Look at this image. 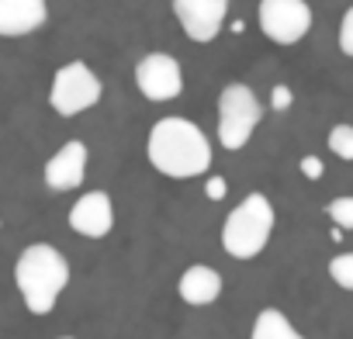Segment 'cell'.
<instances>
[{
  "instance_id": "6",
  "label": "cell",
  "mask_w": 353,
  "mask_h": 339,
  "mask_svg": "<svg viewBox=\"0 0 353 339\" xmlns=\"http://www.w3.org/2000/svg\"><path fill=\"white\" fill-rule=\"evenodd\" d=\"M260 32L277 45H294L312 32V8L305 0H260Z\"/></svg>"
},
{
  "instance_id": "9",
  "label": "cell",
  "mask_w": 353,
  "mask_h": 339,
  "mask_svg": "<svg viewBox=\"0 0 353 339\" xmlns=\"http://www.w3.org/2000/svg\"><path fill=\"white\" fill-rule=\"evenodd\" d=\"M70 229L87 236V239H104L114 229V205L104 191H90L83 194L73 208H70Z\"/></svg>"
},
{
  "instance_id": "14",
  "label": "cell",
  "mask_w": 353,
  "mask_h": 339,
  "mask_svg": "<svg viewBox=\"0 0 353 339\" xmlns=\"http://www.w3.org/2000/svg\"><path fill=\"white\" fill-rule=\"evenodd\" d=\"M329 149L339 156V159H353V128L350 125H336L329 132Z\"/></svg>"
},
{
  "instance_id": "11",
  "label": "cell",
  "mask_w": 353,
  "mask_h": 339,
  "mask_svg": "<svg viewBox=\"0 0 353 339\" xmlns=\"http://www.w3.org/2000/svg\"><path fill=\"white\" fill-rule=\"evenodd\" d=\"M46 0H0V39H21L46 25Z\"/></svg>"
},
{
  "instance_id": "7",
  "label": "cell",
  "mask_w": 353,
  "mask_h": 339,
  "mask_svg": "<svg viewBox=\"0 0 353 339\" xmlns=\"http://www.w3.org/2000/svg\"><path fill=\"white\" fill-rule=\"evenodd\" d=\"M135 87L149 101H173L184 90V73L170 52H149L135 66Z\"/></svg>"
},
{
  "instance_id": "10",
  "label": "cell",
  "mask_w": 353,
  "mask_h": 339,
  "mask_svg": "<svg viewBox=\"0 0 353 339\" xmlns=\"http://www.w3.org/2000/svg\"><path fill=\"white\" fill-rule=\"evenodd\" d=\"M83 174H87V145L80 138H70L49 163H46V187L63 194V191H73L83 184Z\"/></svg>"
},
{
  "instance_id": "20",
  "label": "cell",
  "mask_w": 353,
  "mask_h": 339,
  "mask_svg": "<svg viewBox=\"0 0 353 339\" xmlns=\"http://www.w3.org/2000/svg\"><path fill=\"white\" fill-rule=\"evenodd\" d=\"M288 104H291V90H288V87H274V107L284 111Z\"/></svg>"
},
{
  "instance_id": "4",
  "label": "cell",
  "mask_w": 353,
  "mask_h": 339,
  "mask_svg": "<svg viewBox=\"0 0 353 339\" xmlns=\"http://www.w3.org/2000/svg\"><path fill=\"white\" fill-rule=\"evenodd\" d=\"M263 118V104L246 83H229L219 94V142L229 152H239Z\"/></svg>"
},
{
  "instance_id": "17",
  "label": "cell",
  "mask_w": 353,
  "mask_h": 339,
  "mask_svg": "<svg viewBox=\"0 0 353 339\" xmlns=\"http://www.w3.org/2000/svg\"><path fill=\"white\" fill-rule=\"evenodd\" d=\"M339 49H343V56H353V8L343 14V25H339Z\"/></svg>"
},
{
  "instance_id": "2",
  "label": "cell",
  "mask_w": 353,
  "mask_h": 339,
  "mask_svg": "<svg viewBox=\"0 0 353 339\" xmlns=\"http://www.w3.org/2000/svg\"><path fill=\"white\" fill-rule=\"evenodd\" d=\"M14 284L28 305L32 315H49L59 301V294L70 284V263L66 256L49 243H32L18 253L14 263Z\"/></svg>"
},
{
  "instance_id": "19",
  "label": "cell",
  "mask_w": 353,
  "mask_h": 339,
  "mask_svg": "<svg viewBox=\"0 0 353 339\" xmlns=\"http://www.w3.org/2000/svg\"><path fill=\"white\" fill-rule=\"evenodd\" d=\"M225 191H229V187H225V181H222V177H212V181L205 184V194H208L212 201H222V198H225Z\"/></svg>"
},
{
  "instance_id": "13",
  "label": "cell",
  "mask_w": 353,
  "mask_h": 339,
  "mask_svg": "<svg viewBox=\"0 0 353 339\" xmlns=\"http://www.w3.org/2000/svg\"><path fill=\"white\" fill-rule=\"evenodd\" d=\"M250 339H305V336L288 322L284 311H277V308H263V311L256 315V322H253Z\"/></svg>"
},
{
  "instance_id": "5",
  "label": "cell",
  "mask_w": 353,
  "mask_h": 339,
  "mask_svg": "<svg viewBox=\"0 0 353 339\" xmlns=\"http://www.w3.org/2000/svg\"><path fill=\"white\" fill-rule=\"evenodd\" d=\"M101 101V80L94 76V70L87 63H66L56 70L52 87H49V104L56 114L73 118L80 111H90Z\"/></svg>"
},
{
  "instance_id": "21",
  "label": "cell",
  "mask_w": 353,
  "mask_h": 339,
  "mask_svg": "<svg viewBox=\"0 0 353 339\" xmlns=\"http://www.w3.org/2000/svg\"><path fill=\"white\" fill-rule=\"evenodd\" d=\"M59 339H73V336H59Z\"/></svg>"
},
{
  "instance_id": "12",
  "label": "cell",
  "mask_w": 353,
  "mask_h": 339,
  "mask_svg": "<svg viewBox=\"0 0 353 339\" xmlns=\"http://www.w3.org/2000/svg\"><path fill=\"white\" fill-rule=\"evenodd\" d=\"M176 291H181V298L188 305H212L222 294V274L212 270V267H205V263H194V267H188L181 274Z\"/></svg>"
},
{
  "instance_id": "3",
  "label": "cell",
  "mask_w": 353,
  "mask_h": 339,
  "mask_svg": "<svg viewBox=\"0 0 353 339\" xmlns=\"http://www.w3.org/2000/svg\"><path fill=\"white\" fill-rule=\"evenodd\" d=\"M270 232H274V208L260 191H253L243 198V205L229 212L222 225V246L236 260H253L267 249Z\"/></svg>"
},
{
  "instance_id": "18",
  "label": "cell",
  "mask_w": 353,
  "mask_h": 339,
  "mask_svg": "<svg viewBox=\"0 0 353 339\" xmlns=\"http://www.w3.org/2000/svg\"><path fill=\"white\" fill-rule=\"evenodd\" d=\"M301 174H305L308 181H319V177H322V163H319L315 156H305V159H301Z\"/></svg>"
},
{
  "instance_id": "16",
  "label": "cell",
  "mask_w": 353,
  "mask_h": 339,
  "mask_svg": "<svg viewBox=\"0 0 353 339\" xmlns=\"http://www.w3.org/2000/svg\"><path fill=\"white\" fill-rule=\"evenodd\" d=\"M325 212L339 229H353V198H336L332 205H325Z\"/></svg>"
},
{
  "instance_id": "15",
  "label": "cell",
  "mask_w": 353,
  "mask_h": 339,
  "mask_svg": "<svg viewBox=\"0 0 353 339\" xmlns=\"http://www.w3.org/2000/svg\"><path fill=\"white\" fill-rule=\"evenodd\" d=\"M329 277H332L343 291H353V256H350V253H339V256L329 263Z\"/></svg>"
},
{
  "instance_id": "1",
  "label": "cell",
  "mask_w": 353,
  "mask_h": 339,
  "mask_svg": "<svg viewBox=\"0 0 353 339\" xmlns=\"http://www.w3.org/2000/svg\"><path fill=\"white\" fill-rule=\"evenodd\" d=\"M145 152H149V163L159 170V174L173 177V181L201 177V174H208V166H212L208 135L194 121L176 118V114L173 118H159L152 125Z\"/></svg>"
},
{
  "instance_id": "8",
  "label": "cell",
  "mask_w": 353,
  "mask_h": 339,
  "mask_svg": "<svg viewBox=\"0 0 353 339\" xmlns=\"http://www.w3.org/2000/svg\"><path fill=\"white\" fill-rule=\"evenodd\" d=\"M173 14L188 39L205 45L219 39L225 14H229V0H173Z\"/></svg>"
}]
</instances>
